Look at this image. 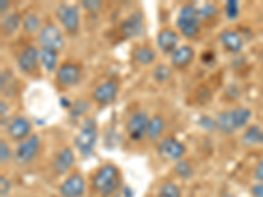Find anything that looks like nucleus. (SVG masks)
Wrapping results in <instances>:
<instances>
[{
  "mask_svg": "<svg viewBox=\"0 0 263 197\" xmlns=\"http://www.w3.org/2000/svg\"><path fill=\"white\" fill-rule=\"evenodd\" d=\"M75 164V155L72 150L70 147H63L60 152H58L55 158H54L51 168H53L54 173L61 176L65 173L69 172Z\"/></svg>",
  "mask_w": 263,
  "mask_h": 197,
  "instance_id": "nucleus-15",
  "label": "nucleus"
},
{
  "mask_svg": "<svg viewBox=\"0 0 263 197\" xmlns=\"http://www.w3.org/2000/svg\"><path fill=\"white\" fill-rule=\"evenodd\" d=\"M20 25H23V20L18 13H8L2 20V29L4 34H13L20 28Z\"/></svg>",
  "mask_w": 263,
  "mask_h": 197,
  "instance_id": "nucleus-23",
  "label": "nucleus"
},
{
  "mask_svg": "<svg viewBox=\"0 0 263 197\" xmlns=\"http://www.w3.org/2000/svg\"><path fill=\"white\" fill-rule=\"evenodd\" d=\"M251 193L254 197H263V183H258V184L251 187Z\"/></svg>",
  "mask_w": 263,
  "mask_h": 197,
  "instance_id": "nucleus-36",
  "label": "nucleus"
},
{
  "mask_svg": "<svg viewBox=\"0 0 263 197\" xmlns=\"http://www.w3.org/2000/svg\"><path fill=\"white\" fill-rule=\"evenodd\" d=\"M119 93V84L115 81H105L99 84L92 92V98L99 105H108L114 103Z\"/></svg>",
  "mask_w": 263,
  "mask_h": 197,
  "instance_id": "nucleus-11",
  "label": "nucleus"
},
{
  "mask_svg": "<svg viewBox=\"0 0 263 197\" xmlns=\"http://www.w3.org/2000/svg\"><path fill=\"white\" fill-rule=\"evenodd\" d=\"M81 67L75 63H63L58 67L55 79L63 87H72L81 81Z\"/></svg>",
  "mask_w": 263,
  "mask_h": 197,
  "instance_id": "nucleus-12",
  "label": "nucleus"
},
{
  "mask_svg": "<svg viewBox=\"0 0 263 197\" xmlns=\"http://www.w3.org/2000/svg\"><path fill=\"white\" fill-rule=\"evenodd\" d=\"M220 42L225 50L230 53H239L243 46L242 37L239 36V33L236 30H224L220 34Z\"/></svg>",
  "mask_w": 263,
  "mask_h": 197,
  "instance_id": "nucleus-19",
  "label": "nucleus"
},
{
  "mask_svg": "<svg viewBox=\"0 0 263 197\" xmlns=\"http://www.w3.org/2000/svg\"><path fill=\"white\" fill-rule=\"evenodd\" d=\"M82 7H83L86 11L91 13H96L98 11H100L103 7L102 2H98V0H83L82 2Z\"/></svg>",
  "mask_w": 263,
  "mask_h": 197,
  "instance_id": "nucleus-33",
  "label": "nucleus"
},
{
  "mask_svg": "<svg viewBox=\"0 0 263 197\" xmlns=\"http://www.w3.org/2000/svg\"><path fill=\"white\" fill-rule=\"evenodd\" d=\"M149 116L145 111H137L129 117L126 123V133L132 142H140L146 137Z\"/></svg>",
  "mask_w": 263,
  "mask_h": 197,
  "instance_id": "nucleus-7",
  "label": "nucleus"
},
{
  "mask_svg": "<svg viewBox=\"0 0 263 197\" xmlns=\"http://www.w3.org/2000/svg\"><path fill=\"white\" fill-rule=\"evenodd\" d=\"M201 18L194 4H185L177 18V27L185 38H194L200 30Z\"/></svg>",
  "mask_w": 263,
  "mask_h": 197,
  "instance_id": "nucleus-4",
  "label": "nucleus"
},
{
  "mask_svg": "<svg viewBox=\"0 0 263 197\" xmlns=\"http://www.w3.org/2000/svg\"><path fill=\"white\" fill-rule=\"evenodd\" d=\"M242 141L245 145L263 144V131L258 126H250L245 131Z\"/></svg>",
  "mask_w": 263,
  "mask_h": 197,
  "instance_id": "nucleus-24",
  "label": "nucleus"
},
{
  "mask_svg": "<svg viewBox=\"0 0 263 197\" xmlns=\"http://www.w3.org/2000/svg\"><path fill=\"white\" fill-rule=\"evenodd\" d=\"M197 12H199L200 18H211L213 17V16L217 15V7L208 3L205 4V6L201 7L200 9H197Z\"/></svg>",
  "mask_w": 263,
  "mask_h": 197,
  "instance_id": "nucleus-32",
  "label": "nucleus"
},
{
  "mask_svg": "<svg viewBox=\"0 0 263 197\" xmlns=\"http://www.w3.org/2000/svg\"><path fill=\"white\" fill-rule=\"evenodd\" d=\"M159 155L168 161H180L184 155L185 146L174 137H166L158 145Z\"/></svg>",
  "mask_w": 263,
  "mask_h": 197,
  "instance_id": "nucleus-9",
  "label": "nucleus"
},
{
  "mask_svg": "<svg viewBox=\"0 0 263 197\" xmlns=\"http://www.w3.org/2000/svg\"><path fill=\"white\" fill-rule=\"evenodd\" d=\"M23 28L27 33L29 34H33V33L40 32V18L37 17L36 15H33V13H29L27 17L23 20Z\"/></svg>",
  "mask_w": 263,
  "mask_h": 197,
  "instance_id": "nucleus-29",
  "label": "nucleus"
},
{
  "mask_svg": "<svg viewBox=\"0 0 263 197\" xmlns=\"http://www.w3.org/2000/svg\"><path fill=\"white\" fill-rule=\"evenodd\" d=\"M30 131H32V124L27 117H15L7 125V134L13 141L27 140L28 137H30Z\"/></svg>",
  "mask_w": 263,
  "mask_h": 197,
  "instance_id": "nucleus-13",
  "label": "nucleus"
},
{
  "mask_svg": "<svg viewBox=\"0 0 263 197\" xmlns=\"http://www.w3.org/2000/svg\"><path fill=\"white\" fill-rule=\"evenodd\" d=\"M164 130V120L161 116H154L149 120L147 125L146 137L150 141H156L161 137V134Z\"/></svg>",
  "mask_w": 263,
  "mask_h": 197,
  "instance_id": "nucleus-22",
  "label": "nucleus"
},
{
  "mask_svg": "<svg viewBox=\"0 0 263 197\" xmlns=\"http://www.w3.org/2000/svg\"><path fill=\"white\" fill-rule=\"evenodd\" d=\"M195 57V50L190 45H183L179 46L177 50L171 54V65L175 67V69H183V67H187L190 63L192 62Z\"/></svg>",
  "mask_w": 263,
  "mask_h": 197,
  "instance_id": "nucleus-18",
  "label": "nucleus"
},
{
  "mask_svg": "<svg viewBox=\"0 0 263 197\" xmlns=\"http://www.w3.org/2000/svg\"><path fill=\"white\" fill-rule=\"evenodd\" d=\"M174 170H175V173H177L178 176L183 178V179H189L192 173H194V168H192V166L190 164V162L184 161V159L178 161Z\"/></svg>",
  "mask_w": 263,
  "mask_h": 197,
  "instance_id": "nucleus-28",
  "label": "nucleus"
},
{
  "mask_svg": "<svg viewBox=\"0 0 263 197\" xmlns=\"http://www.w3.org/2000/svg\"><path fill=\"white\" fill-rule=\"evenodd\" d=\"M8 8H9V2L2 0V2H0V12H2V15L4 16V13L8 11Z\"/></svg>",
  "mask_w": 263,
  "mask_h": 197,
  "instance_id": "nucleus-39",
  "label": "nucleus"
},
{
  "mask_svg": "<svg viewBox=\"0 0 263 197\" xmlns=\"http://www.w3.org/2000/svg\"><path fill=\"white\" fill-rule=\"evenodd\" d=\"M254 176L258 182L263 183V161H260L258 163L257 168H255V172H254Z\"/></svg>",
  "mask_w": 263,
  "mask_h": 197,
  "instance_id": "nucleus-37",
  "label": "nucleus"
},
{
  "mask_svg": "<svg viewBox=\"0 0 263 197\" xmlns=\"http://www.w3.org/2000/svg\"><path fill=\"white\" fill-rule=\"evenodd\" d=\"M133 58H135V61L138 65L149 66L156 61L157 55L156 51L153 50L152 48H149V46H138L133 51Z\"/></svg>",
  "mask_w": 263,
  "mask_h": 197,
  "instance_id": "nucleus-21",
  "label": "nucleus"
},
{
  "mask_svg": "<svg viewBox=\"0 0 263 197\" xmlns=\"http://www.w3.org/2000/svg\"><path fill=\"white\" fill-rule=\"evenodd\" d=\"M179 36L173 29H163L157 36V45L159 50L164 54H173L179 46Z\"/></svg>",
  "mask_w": 263,
  "mask_h": 197,
  "instance_id": "nucleus-17",
  "label": "nucleus"
},
{
  "mask_svg": "<svg viewBox=\"0 0 263 197\" xmlns=\"http://www.w3.org/2000/svg\"><path fill=\"white\" fill-rule=\"evenodd\" d=\"M225 15L230 20H234V18L238 17L239 15V4L236 0H229L225 4Z\"/></svg>",
  "mask_w": 263,
  "mask_h": 197,
  "instance_id": "nucleus-30",
  "label": "nucleus"
},
{
  "mask_svg": "<svg viewBox=\"0 0 263 197\" xmlns=\"http://www.w3.org/2000/svg\"><path fill=\"white\" fill-rule=\"evenodd\" d=\"M157 197H182V193H180V189L177 184L167 182L162 185Z\"/></svg>",
  "mask_w": 263,
  "mask_h": 197,
  "instance_id": "nucleus-26",
  "label": "nucleus"
},
{
  "mask_svg": "<svg viewBox=\"0 0 263 197\" xmlns=\"http://www.w3.org/2000/svg\"><path fill=\"white\" fill-rule=\"evenodd\" d=\"M88 108H90V104L86 100H78V102L72 103L71 108H70V119H79V117H82L88 111Z\"/></svg>",
  "mask_w": 263,
  "mask_h": 197,
  "instance_id": "nucleus-27",
  "label": "nucleus"
},
{
  "mask_svg": "<svg viewBox=\"0 0 263 197\" xmlns=\"http://www.w3.org/2000/svg\"><path fill=\"white\" fill-rule=\"evenodd\" d=\"M12 158V152H11V149H9L8 144L6 141H0V163L6 164L8 163Z\"/></svg>",
  "mask_w": 263,
  "mask_h": 197,
  "instance_id": "nucleus-31",
  "label": "nucleus"
},
{
  "mask_svg": "<svg viewBox=\"0 0 263 197\" xmlns=\"http://www.w3.org/2000/svg\"><path fill=\"white\" fill-rule=\"evenodd\" d=\"M120 30L123 33L126 38H137V37L144 34V15L140 11H136L128 17L124 18L121 25H120Z\"/></svg>",
  "mask_w": 263,
  "mask_h": 197,
  "instance_id": "nucleus-10",
  "label": "nucleus"
},
{
  "mask_svg": "<svg viewBox=\"0 0 263 197\" xmlns=\"http://www.w3.org/2000/svg\"><path fill=\"white\" fill-rule=\"evenodd\" d=\"M39 42L41 48L60 51L65 46V38L60 28L53 23H48L39 32Z\"/></svg>",
  "mask_w": 263,
  "mask_h": 197,
  "instance_id": "nucleus-5",
  "label": "nucleus"
},
{
  "mask_svg": "<svg viewBox=\"0 0 263 197\" xmlns=\"http://www.w3.org/2000/svg\"><path fill=\"white\" fill-rule=\"evenodd\" d=\"M0 107H2V113L0 114H2V119H4V116L7 114V111H8V105H7L4 102H2L0 103Z\"/></svg>",
  "mask_w": 263,
  "mask_h": 197,
  "instance_id": "nucleus-40",
  "label": "nucleus"
},
{
  "mask_svg": "<svg viewBox=\"0 0 263 197\" xmlns=\"http://www.w3.org/2000/svg\"><path fill=\"white\" fill-rule=\"evenodd\" d=\"M114 197H133V192H132V189L129 187H125V188H123L120 192L115 193Z\"/></svg>",
  "mask_w": 263,
  "mask_h": 197,
  "instance_id": "nucleus-38",
  "label": "nucleus"
},
{
  "mask_svg": "<svg viewBox=\"0 0 263 197\" xmlns=\"http://www.w3.org/2000/svg\"><path fill=\"white\" fill-rule=\"evenodd\" d=\"M251 111L248 108H234L218 113V116L216 117V126L217 130L224 134H232L243 128L249 123Z\"/></svg>",
  "mask_w": 263,
  "mask_h": 197,
  "instance_id": "nucleus-2",
  "label": "nucleus"
},
{
  "mask_svg": "<svg viewBox=\"0 0 263 197\" xmlns=\"http://www.w3.org/2000/svg\"><path fill=\"white\" fill-rule=\"evenodd\" d=\"M40 62L48 72L54 71L58 66V51L41 48V50H40Z\"/></svg>",
  "mask_w": 263,
  "mask_h": 197,
  "instance_id": "nucleus-20",
  "label": "nucleus"
},
{
  "mask_svg": "<svg viewBox=\"0 0 263 197\" xmlns=\"http://www.w3.org/2000/svg\"><path fill=\"white\" fill-rule=\"evenodd\" d=\"M40 144L41 142H40V137L37 134H33L28 137L27 140L21 141L18 146L16 147L15 154H13L16 163L20 164V166L30 163L39 154Z\"/></svg>",
  "mask_w": 263,
  "mask_h": 197,
  "instance_id": "nucleus-8",
  "label": "nucleus"
},
{
  "mask_svg": "<svg viewBox=\"0 0 263 197\" xmlns=\"http://www.w3.org/2000/svg\"><path fill=\"white\" fill-rule=\"evenodd\" d=\"M40 61V50L34 46H28L18 54L17 67L24 74H32L36 70Z\"/></svg>",
  "mask_w": 263,
  "mask_h": 197,
  "instance_id": "nucleus-16",
  "label": "nucleus"
},
{
  "mask_svg": "<svg viewBox=\"0 0 263 197\" xmlns=\"http://www.w3.org/2000/svg\"><path fill=\"white\" fill-rule=\"evenodd\" d=\"M0 189H2V191H0L2 197H6L7 194L9 193V191H11V182H9L7 178H0Z\"/></svg>",
  "mask_w": 263,
  "mask_h": 197,
  "instance_id": "nucleus-35",
  "label": "nucleus"
},
{
  "mask_svg": "<svg viewBox=\"0 0 263 197\" xmlns=\"http://www.w3.org/2000/svg\"><path fill=\"white\" fill-rule=\"evenodd\" d=\"M92 187L98 193L103 196H111V194L117 193L120 188L119 168L111 163L102 166L93 175Z\"/></svg>",
  "mask_w": 263,
  "mask_h": 197,
  "instance_id": "nucleus-1",
  "label": "nucleus"
},
{
  "mask_svg": "<svg viewBox=\"0 0 263 197\" xmlns=\"http://www.w3.org/2000/svg\"><path fill=\"white\" fill-rule=\"evenodd\" d=\"M55 16L60 20L61 25L69 34H77L81 24L79 17V9L77 6H69V4H60L55 9Z\"/></svg>",
  "mask_w": 263,
  "mask_h": 197,
  "instance_id": "nucleus-6",
  "label": "nucleus"
},
{
  "mask_svg": "<svg viewBox=\"0 0 263 197\" xmlns=\"http://www.w3.org/2000/svg\"><path fill=\"white\" fill-rule=\"evenodd\" d=\"M98 142V125L95 119L88 117L82 123L81 130L75 137V147L82 156H90Z\"/></svg>",
  "mask_w": 263,
  "mask_h": 197,
  "instance_id": "nucleus-3",
  "label": "nucleus"
},
{
  "mask_svg": "<svg viewBox=\"0 0 263 197\" xmlns=\"http://www.w3.org/2000/svg\"><path fill=\"white\" fill-rule=\"evenodd\" d=\"M86 192V182L81 173H72L61 184L60 193L62 197H82Z\"/></svg>",
  "mask_w": 263,
  "mask_h": 197,
  "instance_id": "nucleus-14",
  "label": "nucleus"
},
{
  "mask_svg": "<svg viewBox=\"0 0 263 197\" xmlns=\"http://www.w3.org/2000/svg\"><path fill=\"white\" fill-rule=\"evenodd\" d=\"M153 78L158 83H166L171 78V69L166 65H157L153 70Z\"/></svg>",
  "mask_w": 263,
  "mask_h": 197,
  "instance_id": "nucleus-25",
  "label": "nucleus"
},
{
  "mask_svg": "<svg viewBox=\"0 0 263 197\" xmlns=\"http://www.w3.org/2000/svg\"><path fill=\"white\" fill-rule=\"evenodd\" d=\"M199 124H200L201 128L205 129V130H215V129H217V126H216V120L211 119L210 116L201 117Z\"/></svg>",
  "mask_w": 263,
  "mask_h": 197,
  "instance_id": "nucleus-34",
  "label": "nucleus"
}]
</instances>
